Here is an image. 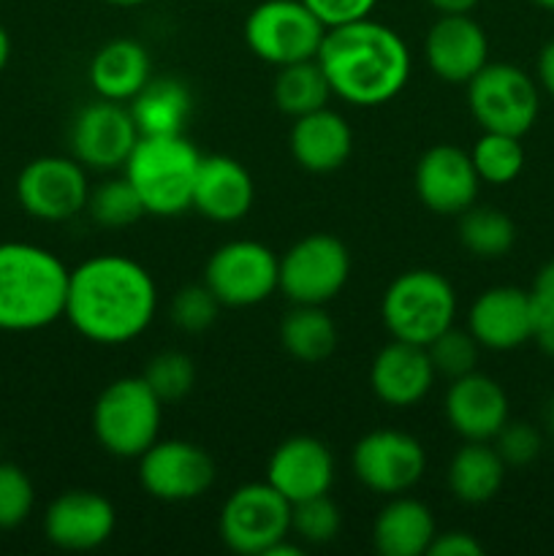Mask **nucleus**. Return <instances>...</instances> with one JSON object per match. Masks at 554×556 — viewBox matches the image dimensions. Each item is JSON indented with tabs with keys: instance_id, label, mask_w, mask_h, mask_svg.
Masks as SVG:
<instances>
[{
	"instance_id": "obj_33",
	"label": "nucleus",
	"mask_w": 554,
	"mask_h": 556,
	"mask_svg": "<svg viewBox=\"0 0 554 556\" xmlns=\"http://www.w3.org/2000/svg\"><path fill=\"white\" fill-rule=\"evenodd\" d=\"M87 212H90L92 223L101 228H128L147 215L144 204H141L139 193L128 177H112L103 179L101 185L90 188V199H87Z\"/></svg>"
},
{
	"instance_id": "obj_18",
	"label": "nucleus",
	"mask_w": 554,
	"mask_h": 556,
	"mask_svg": "<svg viewBox=\"0 0 554 556\" xmlns=\"http://www.w3.org/2000/svg\"><path fill=\"white\" fill-rule=\"evenodd\" d=\"M432 74L449 85H467L489 63L487 30L470 14H440L424 38Z\"/></svg>"
},
{
	"instance_id": "obj_5",
	"label": "nucleus",
	"mask_w": 554,
	"mask_h": 556,
	"mask_svg": "<svg viewBox=\"0 0 554 556\" xmlns=\"http://www.w3.org/2000/svg\"><path fill=\"white\" fill-rule=\"evenodd\" d=\"M380 318L391 340L427 348L454 326L456 291L440 271H402L380 299Z\"/></svg>"
},
{
	"instance_id": "obj_41",
	"label": "nucleus",
	"mask_w": 554,
	"mask_h": 556,
	"mask_svg": "<svg viewBox=\"0 0 554 556\" xmlns=\"http://www.w3.org/2000/svg\"><path fill=\"white\" fill-rule=\"evenodd\" d=\"M429 556H481L483 546L467 532H438L429 543Z\"/></svg>"
},
{
	"instance_id": "obj_23",
	"label": "nucleus",
	"mask_w": 554,
	"mask_h": 556,
	"mask_svg": "<svg viewBox=\"0 0 554 556\" xmlns=\"http://www.w3.org/2000/svg\"><path fill=\"white\" fill-rule=\"evenodd\" d=\"M253 201L255 182L237 157H201L190 210H196L212 223H237L253 210Z\"/></svg>"
},
{
	"instance_id": "obj_36",
	"label": "nucleus",
	"mask_w": 554,
	"mask_h": 556,
	"mask_svg": "<svg viewBox=\"0 0 554 556\" xmlns=\"http://www.w3.org/2000/svg\"><path fill=\"white\" fill-rule=\"evenodd\" d=\"M478 348L481 345H478L476 337H473L470 331L467 329L462 331L451 326V329H445L438 340L429 342L427 351H429V358H432L435 372L454 380L476 369Z\"/></svg>"
},
{
	"instance_id": "obj_19",
	"label": "nucleus",
	"mask_w": 554,
	"mask_h": 556,
	"mask_svg": "<svg viewBox=\"0 0 554 556\" xmlns=\"http://www.w3.org/2000/svg\"><path fill=\"white\" fill-rule=\"evenodd\" d=\"M445 421L462 440L492 443L508 424V394L494 378L483 372H467L451 380L443 400Z\"/></svg>"
},
{
	"instance_id": "obj_26",
	"label": "nucleus",
	"mask_w": 554,
	"mask_h": 556,
	"mask_svg": "<svg viewBox=\"0 0 554 556\" xmlns=\"http://www.w3.org/2000/svg\"><path fill=\"white\" fill-rule=\"evenodd\" d=\"M435 516L421 500L396 494L373 525V546L380 556H424L435 541Z\"/></svg>"
},
{
	"instance_id": "obj_45",
	"label": "nucleus",
	"mask_w": 554,
	"mask_h": 556,
	"mask_svg": "<svg viewBox=\"0 0 554 556\" xmlns=\"http://www.w3.org/2000/svg\"><path fill=\"white\" fill-rule=\"evenodd\" d=\"M438 14H470L481 0H427Z\"/></svg>"
},
{
	"instance_id": "obj_32",
	"label": "nucleus",
	"mask_w": 554,
	"mask_h": 556,
	"mask_svg": "<svg viewBox=\"0 0 554 556\" xmlns=\"http://www.w3.org/2000/svg\"><path fill=\"white\" fill-rule=\"evenodd\" d=\"M470 161L481 182L489 185H508L525 172V147L519 136L492 134L483 130L481 139L473 144Z\"/></svg>"
},
{
	"instance_id": "obj_30",
	"label": "nucleus",
	"mask_w": 554,
	"mask_h": 556,
	"mask_svg": "<svg viewBox=\"0 0 554 556\" xmlns=\"http://www.w3.org/2000/svg\"><path fill=\"white\" fill-rule=\"evenodd\" d=\"M277 109L288 117H302V114L315 112V109L329 106L331 87L320 71L318 60H304V63H291L277 68L275 87H272Z\"/></svg>"
},
{
	"instance_id": "obj_20",
	"label": "nucleus",
	"mask_w": 554,
	"mask_h": 556,
	"mask_svg": "<svg viewBox=\"0 0 554 556\" xmlns=\"http://www.w3.org/2000/svg\"><path fill=\"white\" fill-rule=\"evenodd\" d=\"M536 309L530 291L498 286L483 291L467 313V331L487 351H514L532 340Z\"/></svg>"
},
{
	"instance_id": "obj_3",
	"label": "nucleus",
	"mask_w": 554,
	"mask_h": 556,
	"mask_svg": "<svg viewBox=\"0 0 554 556\" xmlns=\"http://www.w3.org/2000/svg\"><path fill=\"white\" fill-rule=\"evenodd\" d=\"M68 275L41 244L0 242V331H41L63 318Z\"/></svg>"
},
{
	"instance_id": "obj_9",
	"label": "nucleus",
	"mask_w": 554,
	"mask_h": 556,
	"mask_svg": "<svg viewBox=\"0 0 554 556\" xmlns=\"http://www.w3.org/2000/svg\"><path fill=\"white\" fill-rule=\"evenodd\" d=\"M293 505L272 483H244L228 494L221 508V541L234 554L266 556L291 538Z\"/></svg>"
},
{
	"instance_id": "obj_39",
	"label": "nucleus",
	"mask_w": 554,
	"mask_h": 556,
	"mask_svg": "<svg viewBox=\"0 0 554 556\" xmlns=\"http://www.w3.org/2000/svg\"><path fill=\"white\" fill-rule=\"evenodd\" d=\"M492 445L498 448V454L503 456V462L508 467H525L530 462L538 459L541 454V434H538L536 427L525 421H511L505 424L498 432V438L492 440Z\"/></svg>"
},
{
	"instance_id": "obj_27",
	"label": "nucleus",
	"mask_w": 554,
	"mask_h": 556,
	"mask_svg": "<svg viewBox=\"0 0 554 556\" xmlns=\"http://www.w3.org/2000/svg\"><path fill=\"white\" fill-rule=\"evenodd\" d=\"M505 470H508V465H505L503 456L498 454L492 443L465 440V445L451 456L445 481H449L451 494L459 503L483 505L500 492L505 481Z\"/></svg>"
},
{
	"instance_id": "obj_1",
	"label": "nucleus",
	"mask_w": 554,
	"mask_h": 556,
	"mask_svg": "<svg viewBox=\"0 0 554 556\" xmlns=\"http://www.w3.org/2000/svg\"><path fill=\"white\" fill-rule=\"evenodd\" d=\"M158 313L150 271L125 255H96L68 275L63 318L96 345H125L144 334Z\"/></svg>"
},
{
	"instance_id": "obj_47",
	"label": "nucleus",
	"mask_w": 554,
	"mask_h": 556,
	"mask_svg": "<svg viewBox=\"0 0 554 556\" xmlns=\"http://www.w3.org/2000/svg\"><path fill=\"white\" fill-rule=\"evenodd\" d=\"M106 3H112V5H119V9H136V5L152 3V0H106Z\"/></svg>"
},
{
	"instance_id": "obj_48",
	"label": "nucleus",
	"mask_w": 554,
	"mask_h": 556,
	"mask_svg": "<svg viewBox=\"0 0 554 556\" xmlns=\"http://www.w3.org/2000/svg\"><path fill=\"white\" fill-rule=\"evenodd\" d=\"M532 3L543 11H554V0H532Z\"/></svg>"
},
{
	"instance_id": "obj_37",
	"label": "nucleus",
	"mask_w": 554,
	"mask_h": 556,
	"mask_svg": "<svg viewBox=\"0 0 554 556\" xmlns=\"http://www.w3.org/2000/svg\"><path fill=\"white\" fill-rule=\"evenodd\" d=\"M36 505V489L27 472L11 462H0V530L25 525Z\"/></svg>"
},
{
	"instance_id": "obj_16",
	"label": "nucleus",
	"mask_w": 554,
	"mask_h": 556,
	"mask_svg": "<svg viewBox=\"0 0 554 556\" xmlns=\"http://www.w3.org/2000/svg\"><path fill=\"white\" fill-rule=\"evenodd\" d=\"M476 166L470 152L454 144H435L416 163V195L435 215H462L478 199Z\"/></svg>"
},
{
	"instance_id": "obj_28",
	"label": "nucleus",
	"mask_w": 554,
	"mask_h": 556,
	"mask_svg": "<svg viewBox=\"0 0 554 556\" xmlns=\"http://www.w3.org/2000/svg\"><path fill=\"white\" fill-rule=\"evenodd\" d=\"M128 109L141 136H174L182 134L193 98L179 79H150Z\"/></svg>"
},
{
	"instance_id": "obj_22",
	"label": "nucleus",
	"mask_w": 554,
	"mask_h": 556,
	"mask_svg": "<svg viewBox=\"0 0 554 556\" xmlns=\"http://www.w3.org/2000/svg\"><path fill=\"white\" fill-rule=\"evenodd\" d=\"M435 378L438 372L427 348L400 340H391L389 345L380 348L369 367L373 394L396 410L418 405L432 391Z\"/></svg>"
},
{
	"instance_id": "obj_24",
	"label": "nucleus",
	"mask_w": 554,
	"mask_h": 556,
	"mask_svg": "<svg viewBox=\"0 0 554 556\" xmlns=\"http://www.w3.org/2000/svg\"><path fill=\"white\" fill-rule=\"evenodd\" d=\"M288 150L299 168L310 174H331L348 163L353 152V130L345 117L329 106L293 119Z\"/></svg>"
},
{
	"instance_id": "obj_34",
	"label": "nucleus",
	"mask_w": 554,
	"mask_h": 556,
	"mask_svg": "<svg viewBox=\"0 0 554 556\" xmlns=\"http://www.w3.org/2000/svg\"><path fill=\"white\" fill-rule=\"evenodd\" d=\"M141 378L147 380V386L155 391L163 405L166 402H179L193 391L196 364L182 351H161L158 356L150 358Z\"/></svg>"
},
{
	"instance_id": "obj_14",
	"label": "nucleus",
	"mask_w": 554,
	"mask_h": 556,
	"mask_svg": "<svg viewBox=\"0 0 554 556\" xmlns=\"http://www.w3.org/2000/svg\"><path fill=\"white\" fill-rule=\"evenodd\" d=\"M215 462L188 440H155L139 456V483L161 503H190L215 483Z\"/></svg>"
},
{
	"instance_id": "obj_10",
	"label": "nucleus",
	"mask_w": 554,
	"mask_h": 556,
	"mask_svg": "<svg viewBox=\"0 0 554 556\" xmlns=\"http://www.w3.org/2000/svg\"><path fill=\"white\" fill-rule=\"evenodd\" d=\"M204 286L215 293L221 307H255L280 291V258L266 244L234 239L210 255Z\"/></svg>"
},
{
	"instance_id": "obj_38",
	"label": "nucleus",
	"mask_w": 554,
	"mask_h": 556,
	"mask_svg": "<svg viewBox=\"0 0 554 556\" xmlns=\"http://www.w3.org/2000/svg\"><path fill=\"white\" fill-rule=\"evenodd\" d=\"M217 313H221V302H217L215 293L204 282L201 286L179 288L172 302L174 326L188 331V334H199V331L210 329L217 320Z\"/></svg>"
},
{
	"instance_id": "obj_25",
	"label": "nucleus",
	"mask_w": 554,
	"mask_h": 556,
	"mask_svg": "<svg viewBox=\"0 0 554 556\" xmlns=\"http://www.w3.org/2000/svg\"><path fill=\"white\" fill-rule=\"evenodd\" d=\"M87 76L98 98L130 103L152 79L150 54L134 38H112L92 54Z\"/></svg>"
},
{
	"instance_id": "obj_31",
	"label": "nucleus",
	"mask_w": 554,
	"mask_h": 556,
	"mask_svg": "<svg viewBox=\"0 0 554 556\" xmlns=\"http://www.w3.org/2000/svg\"><path fill=\"white\" fill-rule=\"evenodd\" d=\"M459 242L476 258H503L516 244V226L505 212L473 204L470 210L462 212Z\"/></svg>"
},
{
	"instance_id": "obj_42",
	"label": "nucleus",
	"mask_w": 554,
	"mask_h": 556,
	"mask_svg": "<svg viewBox=\"0 0 554 556\" xmlns=\"http://www.w3.org/2000/svg\"><path fill=\"white\" fill-rule=\"evenodd\" d=\"M530 296L532 307H536L538 313H554V258L538 269L530 288Z\"/></svg>"
},
{
	"instance_id": "obj_29",
	"label": "nucleus",
	"mask_w": 554,
	"mask_h": 556,
	"mask_svg": "<svg viewBox=\"0 0 554 556\" xmlns=\"http://www.w3.org/2000/svg\"><path fill=\"white\" fill-rule=\"evenodd\" d=\"M280 342L297 362L320 364L335 353L337 326L320 304H293L280 324Z\"/></svg>"
},
{
	"instance_id": "obj_15",
	"label": "nucleus",
	"mask_w": 554,
	"mask_h": 556,
	"mask_svg": "<svg viewBox=\"0 0 554 556\" xmlns=\"http://www.w3.org/2000/svg\"><path fill=\"white\" fill-rule=\"evenodd\" d=\"M141 139L134 114L125 103L92 101L71 123V155L92 172H117Z\"/></svg>"
},
{
	"instance_id": "obj_12",
	"label": "nucleus",
	"mask_w": 554,
	"mask_h": 556,
	"mask_svg": "<svg viewBox=\"0 0 554 556\" xmlns=\"http://www.w3.org/2000/svg\"><path fill=\"white\" fill-rule=\"evenodd\" d=\"M87 168L74 155H41L27 163L16 177V201L36 220H71L87 210Z\"/></svg>"
},
{
	"instance_id": "obj_8",
	"label": "nucleus",
	"mask_w": 554,
	"mask_h": 556,
	"mask_svg": "<svg viewBox=\"0 0 554 556\" xmlns=\"http://www.w3.org/2000/svg\"><path fill=\"white\" fill-rule=\"evenodd\" d=\"M467 106L483 130L525 136L541 112V92L530 74L511 63H487L467 81Z\"/></svg>"
},
{
	"instance_id": "obj_46",
	"label": "nucleus",
	"mask_w": 554,
	"mask_h": 556,
	"mask_svg": "<svg viewBox=\"0 0 554 556\" xmlns=\"http://www.w3.org/2000/svg\"><path fill=\"white\" fill-rule=\"evenodd\" d=\"M9 60H11V36H9V30L0 25V71L9 65Z\"/></svg>"
},
{
	"instance_id": "obj_4",
	"label": "nucleus",
	"mask_w": 554,
	"mask_h": 556,
	"mask_svg": "<svg viewBox=\"0 0 554 556\" xmlns=\"http://www.w3.org/2000/svg\"><path fill=\"white\" fill-rule=\"evenodd\" d=\"M201 157L182 134L141 136L136 141L123 168L147 215L177 217L190 210Z\"/></svg>"
},
{
	"instance_id": "obj_7",
	"label": "nucleus",
	"mask_w": 554,
	"mask_h": 556,
	"mask_svg": "<svg viewBox=\"0 0 554 556\" xmlns=\"http://www.w3.org/2000/svg\"><path fill=\"white\" fill-rule=\"evenodd\" d=\"M242 36L255 58L282 68V65L315 60L326 27L304 5V0H264L250 9Z\"/></svg>"
},
{
	"instance_id": "obj_44",
	"label": "nucleus",
	"mask_w": 554,
	"mask_h": 556,
	"mask_svg": "<svg viewBox=\"0 0 554 556\" xmlns=\"http://www.w3.org/2000/svg\"><path fill=\"white\" fill-rule=\"evenodd\" d=\"M532 340H536V345L541 348L549 358H554V313H538L536 309V329H532Z\"/></svg>"
},
{
	"instance_id": "obj_43",
	"label": "nucleus",
	"mask_w": 554,
	"mask_h": 556,
	"mask_svg": "<svg viewBox=\"0 0 554 556\" xmlns=\"http://www.w3.org/2000/svg\"><path fill=\"white\" fill-rule=\"evenodd\" d=\"M536 76H538V85H541V90L546 92L549 98H554V38L552 41L543 43V49L538 52Z\"/></svg>"
},
{
	"instance_id": "obj_21",
	"label": "nucleus",
	"mask_w": 554,
	"mask_h": 556,
	"mask_svg": "<svg viewBox=\"0 0 554 556\" xmlns=\"http://www.w3.org/2000/svg\"><path fill=\"white\" fill-rule=\"evenodd\" d=\"M266 483L291 505L329 494L335 483V456L320 440L297 434L272 451L266 462Z\"/></svg>"
},
{
	"instance_id": "obj_2",
	"label": "nucleus",
	"mask_w": 554,
	"mask_h": 556,
	"mask_svg": "<svg viewBox=\"0 0 554 556\" xmlns=\"http://www.w3.org/2000/svg\"><path fill=\"white\" fill-rule=\"evenodd\" d=\"M315 60L329 81L331 96L351 106H383L394 101L411 79L407 43L400 33L369 16L329 27Z\"/></svg>"
},
{
	"instance_id": "obj_49",
	"label": "nucleus",
	"mask_w": 554,
	"mask_h": 556,
	"mask_svg": "<svg viewBox=\"0 0 554 556\" xmlns=\"http://www.w3.org/2000/svg\"><path fill=\"white\" fill-rule=\"evenodd\" d=\"M549 429H552V434H554V400H552V405H549Z\"/></svg>"
},
{
	"instance_id": "obj_11",
	"label": "nucleus",
	"mask_w": 554,
	"mask_h": 556,
	"mask_svg": "<svg viewBox=\"0 0 554 556\" xmlns=\"http://www.w3.org/2000/svg\"><path fill=\"white\" fill-rule=\"evenodd\" d=\"M351 277V253L331 233H307L280 258V291L291 304H329Z\"/></svg>"
},
{
	"instance_id": "obj_6",
	"label": "nucleus",
	"mask_w": 554,
	"mask_h": 556,
	"mask_svg": "<svg viewBox=\"0 0 554 556\" xmlns=\"http://www.w3.org/2000/svg\"><path fill=\"white\" fill-rule=\"evenodd\" d=\"M163 402L141 378H117L92 405V434L106 454L139 459L158 440Z\"/></svg>"
},
{
	"instance_id": "obj_17",
	"label": "nucleus",
	"mask_w": 554,
	"mask_h": 556,
	"mask_svg": "<svg viewBox=\"0 0 554 556\" xmlns=\"http://www.w3.org/2000/svg\"><path fill=\"white\" fill-rule=\"evenodd\" d=\"M117 527L114 505L90 489H74L49 503L43 514V535L63 552L101 548Z\"/></svg>"
},
{
	"instance_id": "obj_40",
	"label": "nucleus",
	"mask_w": 554,
	"mask_h": 556,
	"mask_svg": "<svg viewBox=\"0 0 554 556\" xmlns=\"http://www.w3.org/2000/svg\"><path fill=\"white\" fill-rule=\"evenodd\" d=\"M375 3L378 0H304L310 11L324 22V27L348 25V22L364 20V16L373 14Z\"/></svg>"
},
{
	"instance_id": "obj_13",
	"label": "nucleus",
	"mask_w": 554,
	"mask_h": 556,
	"mask_svg": "<svg viewBox=\"0 0 554 556\" xmlns=\"http://www.w3.org/2000/svg\"><path fill=\"white\" fill-rule=\"evenodd\" d=\"M351 470L364 489L380 497H396L416 486L427 470V451L413 434L375 429L364 434L351 454Z\"/></svg>"
},
{
	"instance_id": "obj_35",
	"label": "nucleus",
	"mask_w": 554,
	"mask_h": 556,
	"mask_svg": "<svg viewBox=\"0 0 554 556\" xmlns=\"http://www.w3.org/2000/svg\"><path fill=\"white\" fill-rule=\"evenodd\" d=\"M342 527V514L335 503L329 500V494H320V497L304 500L291 508V532L299 541L310 543V546H324L331 543L340 535Z\"/></svg>"
}]
</instances>
